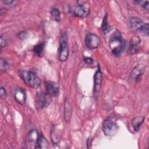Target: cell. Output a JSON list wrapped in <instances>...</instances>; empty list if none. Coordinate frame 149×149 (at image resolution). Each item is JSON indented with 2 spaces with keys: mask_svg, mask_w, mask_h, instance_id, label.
<instances>
[{
  "mask_svg": "<svg viewBox=\"0 0 149 149\" xmlns=\"http://www.w3.org/2000/svg\"><path fill=\"white\" fill-rule=\"evenodd\" d=\"M109 44L112 54L116 56H119L125 49V42L120 33L118 31L114 32L111 36Z\"/></svg>",
  "mask_w": 149,
  "mask_h": 149,
  "instance_id": "6da1fadb",
  "label": "cell"
},
{
  "mask_svg": "<svg viewBox=\"0 0 149 149\" xmlns=\"http://www.w3.org/2000/svg\"><path fill=\"white\" fill-rule=\"evenodd\" d=\"M19 73V76L27 86L33 88H37L40 87L41 80L36 73L26 70H20Z\"/></svg>",
  "mask_w": 149,
  "mask_h": 149,
  "instance_id": "7a4b0ae2",
  "label": "cell"
},
{
  "mask_svg": "<svg viewBox=\"0 0 149 149\" xmlns=\"http://www.w3.org/2000/svg\"><path fill=\"white\" fill-rule=\"evenodd\" d=\"M129 28L134 31L140 32L146 35L148 34V24L144 23L137 17H131L128 20Z\"/></svg>",
  "mask_w": 149,
  "mask_h": 149,
  "instance_id": "3957f363",
  "label": "cell"
},
{
  "mask_svg": "<svg viewBox=\"0 0 149 149\" xmlns=\"http://www.w3.org/2000/svg\"><path fill=\"white\" fill-rule=\"evenodd\" d=\"M69 47L68 44V36L66 32L63 33L60 38L59 59L61 61H65L69 56Z\"/></svg>",
  "mask_w": 149,
  "mask_h": 149,
  "instance_id": "277c9868",
  "label": "cell"
},
{
  "mask_svg": "<svg viewBox=\"0 0 149 149\" xmlns=\"http://www.w3.org/2000/svg\"><path fill=\"white\" fill-rule=\"evenodd\" d=\"M118 125L109 119L105 120L102 125V131L108 136H115L118 132Z\"/></svg>",
  "mask_w": 149,
  "mask_h": 149,
  "instance_id": "5b68a950",
  "label": "cell"
},
{
  "mask_svg": "<svg viewBox=\"0 0 149 149\" xmlns=\"http://www.w3.org/2000/svg\"><path fill=\"white\" fill-rule=\"evenodd\" d=\"M85 44L86 47L90 49L98 48L101 45L100 37L94 33H88L85 37Z\"/></svg>",
  "mask_w": 149,
  "mask_h": 149,
  "instance_id": "8992f818",
  "label": "cell"
},
{
  "mask_svg": "<svg viewBox=\"0 0 149 149\" xmlns=\"http://www.w3.org/2000/svg\"><path fill=\"white\" fill-rule=\"evenodd\" d=\"M49 95L47 94L38 93L36 97L35 104L37 109H42L47 107L50 102Z\"/></svg>",
  "mask_w": 149,
  "mask_h": 149,
  "instance_id": "52a82bcc",
  "label": "cell"
},
{
  "mask_svg": "<svg viewBox=\"0 0 149 149\" xmlns=\"http://www.w3.org/2000/svg\"><path fill=\"white\" fill-rule=\"evenodd\" d=\"M46 93L50 97L57 96L59 92V84L52 81H47L45 83Z\"/></svg>",
  "mask_w": 149,
  "mask_h": 149,
  "instance_id": "ba28073f",
  "label": "cell"
},
{
  "mask_svg": "<svg viewBox=\"0 0 149 149\" xmlns=\"http://www.w3.org/2000/svg\"><path fill=\"white\" fill-rule=\"evenodd\" d=\"M39 134L37 130L33 129L30 130L26 139V145L27 147H32L33 146H36V144L39 138Z\"/></svg>",
  "mask_w": 149,
  "mask_h": 149,
  "instance_id": "9c48e42d",
  "label": "cell"
},
{
  "mask_svg": "<svg viewBox=\"0 0 149 149\" xmlns=\"http://www.w3.org/2000/svg\"><path fill=\"white\" fill-rule=\"evenodd\" d=\"M102 81V73L98 68L97 70L95 72L94 76V94L95 95V94H98L99 91H100V89L101 88V84Z\"/></svg>",
  "mask_w": 149,
  "mask_h": 149,
  "instance_id": "30bf717a",
  "label": "cell"
},
{
  "mask_svg": "<svg viewBox=\"0 0 149 149\" xmlns=\"http://www.w3.org/2000/svg\"><path fill=\"white\" fill-rule=\"evenodd\" d=\"M141 40L137 36H133L130 40V46L129 48V52L130 54H134L136 53L140 47Z\"/></svg>",
  "mask_w": 149,
  "mask_h": 149,
  "instance_id": "8fae6325",
  "label": "cell"
},
{
  "mask_svg": "<svg viewBox=\"0 0 149 149\" xmlns=\"http://www.w3.org/2000/svg\"><path fill=\"white\" fill-rule=\"evenodd\" d=\"M90 13L89 9L82 5H77L74 10V15L80 18L87 17Z\"/></svg>",
  "mask_w": 149,
  "mask_h": 149,
  "instance_id": "7c38bea8",
  "label": "cell"
},
{
  "mask_svg": "<svg viewBox=\"0 0 149 149\" xmlns=\"http://www.w3.org/2000/svg\"><path fill=\"white\" fill-rule=\"evenodd\" d=\"M14 97L16 101L19 104L23 105L26 102V92L22 88H17L15 90Z\"/></svg>",
  "mask_w": 149,
  "mask_h": 149,
  "instance_id": "4fadbf2b",
  "label": "cell"
},
{
  "mask_svg": "<svg viewBox=\"0 0 149 149\" xmlns=\"http://www.w3.org/2000/svg\"><path fill=\"white\" fill-rule=\"evenodd\" d=\"M72 113V104L68 98H66L65 101L64 105V118L65 120L68 122L70 120Z\"/></svg>",
  "mask_w": 149,
  "mask_h": 149,
  "instance_id": "5bb4252c",
  "label": "cell"
},
{
  "mask_svg": "<svg viewBox=\"0 0 149 149\" xmlns=\"http://www.w3.org/2000/svg\"><path fill=\"white\" fill-rule=\"evenodd\" d=\"M145 120V116H137L134 118L131 122L132 126L135 131H139L140 126L143 123Z\"/></svg>",
  "mask_w": 149,
  "mask_h": 149,
  "instance_id": "9a60e30c",
  "label": "cell"
},
{
  "mask_svg": "<svg viewBox=\"0 0 149 149\" xmlns=\"http://www.w3.org/2000/svg\"><path fill=\"white\" fill-rule=\"evenodd\" d=\"M48 147H49V144L48 141L46 140L44 136L42 134H41L38 138V140L36 144L35 148L46 149V148H48Z\"/></svg>",
  "mask_w": 149,
  "mask_h": 149,
  "instance_id": "2e32d148",
  "label": "cell"
},
{
  "mask_svg": "<svg viewBox=\"0 0 149 149\" xmlns=\"http://www.w3.org/2000/svg\"><path fill=\"white\" fill-rule=\"evenodd\" d=\"M145 68L141 66V65H137L136 67L134 68V69L132 70L131 75L133 78L136 79H138L144 73Z\"/></svg>",
  "mask_w": 149,
  "mask_h": 149,
  "instance_id": "e0dca14e",
  "label": "cell"
},
{
  "mask_svg": "<svg viewBox=\"0 0 149 149\" xmlns=\"http://www.w3.org/2000/svg\"><path fill=\"white\" fill-rule=\"evenodd\" d=\"M44 48H45V43L44 42L40 43V44L35 45L34 47V49H33L34 54L39 57H42L44 53Z\"/></svg>",
  "mask_w": 149,
  "mask_h": 149,
  "instance_id": "ac0fdd59",
  "label": "cell"
},
{
  "mask_svg": "<svg viewBox=\"0 0 149 149\" xmlns=\"http://www.w3.org/2000/svg\"><path fill=\"white\" fill-rule=\"evenodd\" d=\"M10 68V64L8 60L5 58H1L0 59V70L1 72H6Z\"/></svg>",
  "mask_w": 149,
  "mask_h": 149,
  "instance_id": "d6986e66",
  "label": "cell"
},
{
  "mask_svg": "<svg viewBox=\"0 0 149 149\" xmlns=\"http://www.w3.org/2000/svg\"><path fill=\"white\" fill-rule=\"evenodd\" d=\"M101 29L104 33V34H106L108 33L111 30V27L108 22V15L106 14L103 19L102 24H101Z\"/></svg>",
  "mask_w": 149,
  "mask_h": 149,
  "instance_id": "ffe728a7",
  "label": "cell"
},
{
  "mask_svg": "<svg viewBox=\"0 0 149 149\" xmlns=\"http://www.w3.org/2000/svg\"><path fill=\"white\" fill-rule=\"evenodd\" d=\"M51 15L55 20H56L57 22H59L61 20L60 12L57 8L52 9L51 10Z\"/></svg>",
  "mask_w": 149,
  "mask_h": 149,
  "instance_id": "44dd1931",
  "label": "cell"
},
{
  "mask_svg": "<svg viewBox=\"0 0 149 149\" xmlns=\"http://www.w3.org/2000/svg\"><path fill=\"white\" fill-rule=\"evenodd\" d=\"M7 45V41L5 37L3 36H1L0 37V46L1 48H3L5 47Z\"/></svg>",
  "mask_w": 149,
  "mask_h": 149,
  "instance_id": "7402d4cb",
  "label": "cell"
},
{
  "mask_svg": "<svg viewBox=\"0 0 149 149\" xmlns=\"http://www.w3.org/2000/svg\"><path fill=\"white\" fill-rule=\"evenodd\" d=\"M0 97L2 99H5L7 97V92L3 87L0 88Z\"/></svg>",
  "mask_w": 149,
  "mask_h": 149,
  "instance_id": "603a6c76",
  "label": "cell"
},
{
  "mask_svg": "<svg viewBox=\"0 0 149 149\" xmlns=\"http://www.w3.org/2000/svg\"><path fill=\"white\" fill-rule=\"evenodd\" d=\"M18 37L22 40H24L27 37V33L26 31H21L17 34Z\"/></svg>",
  "mask_w": 149,
  "mask_h": 149,
  "instance_id": "cb8c5ba5",
  "label": "cell"
},
{
  "mask_svg": "<svg viewBox=\"0 0 149 149\" xmlns=\"http://www.w3.org/2000/svg\"><path fill=\"white\" fill-rule=\"evenodd\" d=\"M2 2H3L5 4L7 5H10V6L13 5V4L16 2L15 1H12V0H3Z\"/></svg>",
  "mask_w": 149,
  "mask_h": 149,
  "instance_id": "d4e9b609",
  "label": "cell"
},
{
  "mask_svg": "<svg viewBox=\"0 0 149 149\" xmlns=\"http://www.w3.org/2000/svg\"><path fill=\"white\" fill-rule=\"evenodd\" d=\"M84 61L87 64H91L94 62V60L90 57H84Z\"/></svg>",
  "mask_w": 149,
  "mask_h": 149,
  "instance_id": "484cf974",
  "label": "cell"
},
{
  "mask_svg": "<svg viewBox=\"0 0 149 149\" xmlns=\"http://www.w3.org/2000/svg\"><path fill=\"white\" fill-rule=\"evenodd\" d=\"M142 6L143 8L148 10V1H146L145 2H143V3L142 4Z\"/></svg>",
  "mask_w": 149,
  "mask_h": 149,
  "instance_id": "4316f807",
  "label": "cell"
},
{
  "mask_svg": "<svg viewBox=\"0 0 149 149\" xmlns=\"http://www.w3.org/2000/svg\"><path fill=\"white\" fill-rule=\"evenodd\" d=\"M7 12V9L6 8H2L0 10V13H1V15H3L4 14H5Z\"/></svg>",
  "mask_w": 149,
  "mask_h": 149,
  "instance_id": "83f0119b",
  "label": "cell"
}]
</instances>
